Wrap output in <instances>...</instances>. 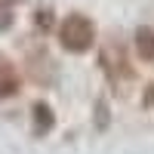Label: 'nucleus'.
<instances>
[{
	"mask_svg": "<svg viewBox=\"0 0 154 154\" xmlns=\"http://www.w3.org/2000/svg\"><path fill=\"white\" fill-rule=\"evenodd\" d=\"M145 102H148V105H154V86H151V93L145 96Z\"/></svg>",
	"mask_w": 154,
	"mask_h": 154,
	"instance_id": "nucleus-8",
	"label": "nucleus"
},
{
	"mask_svg": "<svg viewBox=\"0 0 154 154\" xmlns=\"http://www.w3.org/2000/svg\"><path fill=\"white\" fill-rule=\"evenodd\" d=\"M31 117H34V133H37V136H43V133L53 130V111H49L43 102H37V105H34Z\"/></svg>",
	"mask_w": 154,
	"mask_h": 154,
	"instance_id": "nucleus-5",
	"label": "nucleus"
},
{
	"mask_svg": "<svg viewBox=\"0 0 154 154\" xmlns=\"http://www.w3.org/2000/svg\"><path fill=\"white\" fill-rule=\"evenodd\" d=\"M37 28H40V31L53 28V9H37Z\"/></svg>",
	"mask_w": 154,
	"mask_h": 154,
	"instance_id": "nucleus-6",
	"label": "nucleus"
},
{
	"mask_svg": "<svg viewBox=\"0 0 154 154\" xmlns=\"http://www.w3.org/2000/svg\"><path fill=\"white\" fill-rule=\"evenodd\" d=\"M19 71L16 65L6 59V56H0V99H9V96H16L19 93Z\"/></svg>",
	"mask_w": 154,
	"mask_h": 154,
	"instance_id": "nucleus-3",
	"label": "nucleus"
},
{
	"mask_svg": "<svg viewBox=\"0 0 154 154\" xmlns=\"http://www.w3.org/2000/svg\"><path fill=\"white\" fill-rule=\"evenodd\" d=\"M9 25H12V12H9L6 3H0V31H6Z\"/></svg>",
	"mask_w": 154,
	"mask_h": 154,
	"instance_id": "nucleus-7",
	"label": "nucleus"
},
{
	"mask_svg": "<svg viewBox=\"0 0 154 154\" xmlns=\"http://www.w3.org/2000/svg\"><path fill=\"white\" fill-rule=\"evenodd\" d=\"M136 53L142 62H151L154 65V31L151 28H139L136 31Z\"/></svg>",
	"mask_w": 154,
	"mask_h": 154,
	"instance_id": "nucleus-4",
	"label": "nucleus"
},
{
	"mask_svg": "<svg viewBox=\"0 0 154 154\" xmlns=\"http://www.w3.org/2000/svg\"><path fill=\"white\" fill-rule=\"evenodd\" d=\"M59 43H62V49H68V53H86V49L96 43L93 22H89L86 16H80V12L68 16L59 25Z\"/></svg>",
	"mask_w": 154,
	"mask_h": 154,
	"instance_id": "nucleus-1",
	"label": "nucleus"
},
{
	"mask_svg": "<svg viewBox=\"0 0 154 154\" xmlns=\"http://www.w3.org/2000/svg\"><path fill=\"white\" fill-rule=\"evenodd\" d=\"M99 65H102V71L108 74V80L111 83H117V80H123V77H133V68L126 65V56H123V49L117 46V43H108L105 49L99 53Z\"/></svg>",
	"mask_w": 154,
	"mask_h": 154,
	"instance_id": "nucleus-2",
	"label": "nucleus"
}]
</instances>
